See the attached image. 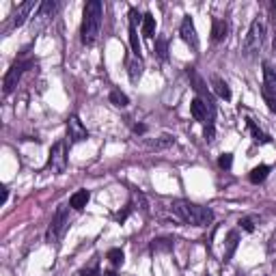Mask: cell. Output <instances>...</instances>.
Listing matches in <instances>:
<instances>
[{"label": "cell", "mask_w": 276, "mask_h": 276, "mask_svg": "<svg viewBox=\"0 0 276 276\" xmlns=\"http://www.w3.org/2000/svg\"><path fill=\"white\" fill-rule=\"evenodd\" d=\"M101 17H104V7L99 0H89L82 11V26H80V37L84 46H93L101 31Z\"/></svg>", "instance_id": "6da1fadb"}, {"label": "cell", "mask_w": 276, "mask_h": 276, "mask_svg": "<svg viewBox=\"0 0 276 276\" xmlns=\"http://www.w3.org/2000/svg\"><path fill=\"white\" fill-rule=\"evenodd\" d=\"M171 210L177 218H181L186 225H192V227H207L214 220V211L210 207L196 205V203H190V201H173Z\"/></svg>", "instance_id": "7a4b0ae2"}, {"label": "cell", "mask_w": 276, "mask_h": 276, "mask_svg": "<svg viewBox=\"0 0 276 276\" xmlns=\"http://www.w3.org/2000/svg\"><path fill=\"white\" fill-rule=\"evenodd\" d=\"M67 227H69V214H67L65 207H59V210H56V214H54V218H52L50 227H48L46 240L50 242V244H52V242H59L61 237L65 235Z\"/></svg>", "instance_id": "3957f363"}, {"label": "cell", "mask_w": 276, "mask_h": 276, "mask_svg": "<svg viewBox=\"0 0 276 276\" xmlns=\"http://www.w3.org/2000/svg\"><path fill=\"white\" fill-rule=\"evenodd\" d=\"M263 37H265V24L261 17H255L253 24H250V31L248 35H246L244 39V52L246 54H253L261 48V43H263Z\"/></svg>", "instance_id": "277c9868"}, {"label": "cell", "mask_w": 276, "mask_h": 276, "mask_svg": "<svg viewBox=\"0 0 276 276\" xmlns=\"http://www.w3.org/2000/svg\"><path fill=\"white\" fill-rule=\"evenodd\" d=\"M48 168L52 173H63L67 168V143L65 140H59V143L52 145L50 158H48Z\"/></svg>", "instance_id": "5b68a950"}, {"label": "cell", "mask_w": 276, "mask_h": 276, "mask_svg": "<svg viewBox=\"0 0 276 276\" xmlns=\"http://www.w3.org/2000/svg\"><path fill=\"white\" fill-rule=\"evenodd\" d=\"M188 78H190L192 82V89L198 93V97H201L203 101H205L207 106H210V110L216 114V104H214V95H211V91L207 89V84H205V80L201 78V76L196 74V69L195 67H188Z\"/></svg>", "instance_id": "8992f818"}, {"label": "cell", "mask_w": 276, "mask_h": 276, "mask_svg": "<svg viewBox=\"0 0 276 276\" xmlns=\"http://www.w3.org/2000/svg\"><path fill=\"white\" fill-rule=\"evenodd\" d=\"M31 67V61H17V63H13L11 67H9V71L4 74V80H2V91L4 93H11L13 89L17 86V82H20L22 78V74Z\"/></svg>", "instance_id": "52a82bcc"}, {"label": "cell", "mask_w": 276, "mask_h": 276, "mask_svg": "<svg viewBox=\"0 0 276 276\" xmlns=\"http://www.w3.org/2000/svg\"><path fill=\"white\" fill-rule=\"evenodd\" d=\"M179 35H181V39L186 41L188 46L192 48V50H196V48H198V35H196L195 22H192L190 16H183L181 26H179Z\"/></svg>", "instance_id": "ba28073f"}, {"label": "cell", "mask_w": 276, "mask_h": 276, "mask_svg": "<svg viewBox=\"0 0 276 276\" xmlns=\"http://www.w3.org/2000/svg\"><path fill=\"white\" fill-rule=\"evenodd\" d=\"M67 138H69V143H82V140L89 138V132L78 117H71L67 121Z\"/></svg>", "instance_id": "9c48e42d"}, {"label": "cell", "mask_w": 276, "mask_h": 276, "mask_svg": "<svg viewBox=\"0 0 276 276\" xmlns=\"http://www.w3.org/2000/svg\"><path fill=\"white\" fill-rule=\"evenodd\" d=\"M190 114L195 117V121H207V123L214 121V113H211L210 106H207L201 97H195L190 101Z\"/></svg>", "instance_id": "30bf717a"}, {"label": "cell", "mask_w": 276, "mask_h": 276, "mask_svg": "<svg viewBox=\"0 0 276 276\" xmlns=\"http://www.w3.org/2000/svg\"><path fill=\"white\" fill-rule=\"evenodd\" d=\"M261 93L276 95V71L270 63H263V89Z\"/></svg>", "instance_id": "8fae6325"}, {"label": "cell", "mask_w": 276, "mask_h": 276, "mask_svg": "<svg viewBox=\"0 0 276 276\" xmlns=\"http://www.w3.org/2000/svg\"><path fill=\"white\" fill-rule=\"evenodd\" d=\"M211 91H214V93H216L220 99H225V101L231 99V89H229V84H227V82L222 80L220 76H211Z\"/></svg>", "instance_id": "7c38bea8"}, {"label": "cell", "mask_w": 276, "mask_h": 276, "mask_svg": "<svg viewBox=\"0 0 276 276\" xmlns=\"http://www.w3.org/2000/svg\"><path fill=\"white\" fill-rule=\"evenodd\" d=\"M229 35V22L227 20H216L211 22V39L214 41H225Z\"/></svg>", "instance_id": "4fadbf2b"}, {"label": "cell", "mask_w": 276, "mask_h": 276, "mask_svg": "<svg viewBox=\"0 0 276 276\" xmlns=\"http://www.w3.org/2000/svg\"><path fill=\"white\" fill-rule=\"evenodd\" d=\"M32 7H35V2H32V0H26V2H22L20 7L16 9V13H13V26H22V24L26 22L28 13L32 11Z\"/></svg>", "instance_id": "5bb4252c"}, {"label": "cell", "mask_w": 276, "mask_h": 276, "mask_svg": "<svg viewBox=\"0 0 276 276\" xmlns=\"http://www.w3.org/2000/svg\"><path fill=\"white\" fill-rule=\"evenodd\" d=\"M89 198H91L89 190H78V192H74V195H71V198H69V205L74 207L76 211H82V210L86 207V203H89Z\"/></svg>", "instance_id": "9a60e30c"}, {"label": "cell", "mask_w": 276, "mask_h": 276, "mask_svg": "<svg viewBox=\"0 0 276 276\" xmlns=\"http://www.w3.org/2000/svg\"><path fill=\"white\" fill-rule=\"evenodd\" d=\"M149 248H151V253H171L173 250V240L171 237H156V240H151Z\"/></svg>", "instance_id": "2e32d148"}, {"label": "cell", "mask_w": 276, "mask_h": 276, "mask_svg": "<svg viewBox=\"0 0 276 276\" xmlns=\"http://www.w3.org/2000/svg\"><path fill=\"white\" fill-rule=\"evenodd\" d=\"M140 28H143V35L151 39L153 32H156V17H153V13H145V16H143V24H140Z\"/></svg>", "instance_id": "e0dca14e"}, {"label": "cell", "mask_w": 276, "mask_h": 276, "mask_svg": "<svg viewBox=\"0 0 276 276\" xmlns=\"http://www.w3.org/2000/svg\"><path fill=\"white\" fill-rule=\"evenodd\" d=\"M237 242H240V233H237V231H229V235H227V250H225V261H229L231 257H233L235 248H237Z\"/></svg>", "instance_id": "ac0fdd59"}, {"label": "cell", "mask_w": 276, "mask_h": 276, "mask_svg": "<svg viewBox=\"0 0 276 276\" xmlns=\"http://www.w3.org/2000/svg\"><path fill=\"white\" fill-rule=\"evenodd\" d=\"M268 173H270V168L265 166V164H259V166H255L253 171H250V183H263L265 181V177H268Z\"/></svg>", "instance_id": "d6986e66"}, {"label": "cell", "mask_w": 276, "mask_h": 276, "mask_svg": "<svg viewBox=\"0 0 276 276\" xmlns=\"http://www.w3.org/2000/svg\"><path fill=\"white\" fill-rule=\"evenodd\" d=\"M59 9V2H54V0H43L39 4V9H37V17H48L52 16V13Z\"/></svg>", "instance_id": "ffe728a7"}, {"label": "cell", "mask_w": 276, "mask_h": 276, "mask_svg": "<svg viewBox=\"0 0 276 276\" xmlns=\"http://www.w3.org/2000/svg\"><path fill=\"white\" fill-rule=\"evenodd\" d=\"M246 123H248V130H250V134H253L255 143H270V136H268V134H263L259 128H257L253 119H246Z\"/></svg>", "instance_id": "44dd1931"}, {"label": "cell", "mask_w": 276, "mask_h": 276, "mask_svg": "<svg viewBox=\"0 0 276 276\" xmlns=\"http://www.w3.org/2000/svg\"><path fill=\"white\" fill-rule=\"evenodd\" d=\"M128 69H130V80H132V82H138V78L143 76V61H140V59L130 61Z\"/></svg>", "instance_id": "7402d4cb"}, {"label": "cell", "mask_w": 276, "mask_h": 276, "mask_svg": "<svg viewBox=\"0 0 276 276\" xmlns=\"http://www.w3.org/2000/svg\"><path fill=\"white\" fill-rule=\"evenodd\" d=\"M171 145H175V138L173 136H160L156 140H147V147H151V149H166Z\"/></svg>", "instance_id": "603a6c76"}, {"label": "cell", "mask_w": 276, "mask_h": 276, "mask_svg": "<svg viewBox=\"0 0 276 276\" xmlns=\"http://www.w3.org/2000/svg\"><path fill=\"white\" fill-rule=\"evenodd\" d=\"M130 46H132L134 54H136V59H140V41H138V31H136V24H130Z\"/></svg>", "instance_id": "cb8c5ba5"}, {"label": "cell", "mask_w": 276, "mask_h": 276, "mask_svg": "<svg viewBox=\"0 0 276 276\" xmlns=\"http://www.w3.org/2000/svg\"><path fill=\"white\" fill-rule=\"evenodd\" d=\"M110 101H113L114 106H119V108H125V106H130L128 95L121 93L119 89H113V91H110Z\"/></svg>", "instance_id": "d4e9b609"}, {"label": "cell", "mask_w": 276, "mask_h": 276, "mask_svg": "<svg viewBox=\"0 0 276 276\" xmlns=\"http://www.w3.org/2000/svg\"><path fill=\"white\" fill-rule=\"evenodd\" d=\"M108 261L114 265V268H119V265H123V261H125V255H123V250L121 248H113V250H108Z\"/></svg>", "instance_id": "484cf974"}, {"label": "cell", "mask_w": 276, "mask_h": 276, "mask_svg": "<svg viewBox=\"0 0 276 276\" xmlns=\"http://www.w3.org/2000/svg\"><path fill=\"white\" fill-rule=\"evenodd\" d=\"M156 54H158V59H162V61L168 59V41H166V37H160V39L156 41Z\"/></svg>", "instance_id": "4316f807"}, {"label": "cell", "mask_w": 276, "mask_h": 276, "mask_svg": "<svg viewBox=\"0 0 276 276\" xmlns=\"http://www.w3.org/2000/svg\"><path fill=\"white\" fill-rule=\"evenodd\" d=\"M231 164H233V156H231V153H222V156L218 158V166L220 168H231Z\"/></svg>", "instance_id": "83f0119b"}, {"label": "cell", "mask_w": 276, "mask_h": 276, "mask_svg": "<svg viewBox=\"0 0 276 276\" xmlns=\"http://www.w3.org/2000/svg\"><path fill=\"white\" fill-rule=\"evenodd\" d=\"M265 99V104H268L270 113H276V95H270V93H261Z\"/></svg>", "instance_id": "f1b7e54d"}, {"label": "cell", "mask_w": 276, "mask_h": 276, "mask_svg": "<svg viewBox=\"0 0 276 276\" xmlns=\"http://www.w3.org/2000/svg\"><path fill=\"white\" fill-rule=\"evenodd\" d=\"M203 136H205V140H207V143H211V140H214V136H216L214 123H207V125H205V132H203Z\"/></svg>", "instance_id": "f546056e"}, {"label": "cell", "mask_w": 276, "mask_h": 276, "mask_svg": "<svg viewBox=\"0 0 276 276\" xmlns=\"http://www.w3.org/2000/svg\"><path fill=\"white\" fill-rule=\"evenodd\" d=\"M240 227L244 231H248V233H253L255 231V225H253V220H250V218H244V220H240Z\"/></svg>", "instance_id": "4dcf8cb0"}, {"label": "cell", "mask_w": 276, "mask_h": 276, "mask_svg": "<svg viewBox=\"0 0 276 276\" xmlns=\"http://www.w3.org/2000/svg\"><path fill=\"white\" fill-rule=\"evenodd\" d=\"M80 274H82V276H93V274H97V261H93V265H91V268H84Z\"/></svg>", "instance_id": "1f68e13d"}, {"label": "cell", "mask_w": 276, "mask_h": 276, "mask_svg": "<svg viewBox=\"0 0 276 276\" xmlns=\"http://www.w3.org/2000/svg\"><path fill=\"white\" fill-rule=\"evenodd\" d=\"M130 214H132V205H128L123 211H119V214H117V220H119V222H125V218H128Z\"/></svg>", "instance_id": "d6a6232c"}, {"label": "cell", "mask_w": 276, "mask_h": 276, "mask_svg": "<svg viewBox=\"0 0 276 276\" xmlns=\"http://www.w3.org/2000/svg\"><path fill=\"white\" fill-rule=\"evenodd\" d=\"M134 132H136V134H145V132H147V125H134Z\"/></svg>", "instance_id": "836d02e7"}, {"label": "cell", "mask_w": 276, "mask_h": 276, "mask_svg": "<svg viewBox=\"0 0 276 276\" xmlns=\"http://www.w3.org/2000/svg\"><path fill=\"white\" fill-rule=\"evenodd\" d=\"M0 190H2V198H0V203L4 205V203H7V198H9V190H7V188H0Z\"/></svg>", "instance_id": "e575fe53"}, {"label": "cell", "mask_w": 276, "mask_h": 276, "mask_svg": "<svg viewBox=\"0 0 276 276\" xmlns=\"http://www.w3.org/2000/svg\"><path fill=\"white\" fill-rule=\"evenodd\" d=\"M101 276H117V274H114L113 270H110V272H104V274H101Z\"/></svg>", "instance_id": "d590c367"}]
</instances>
